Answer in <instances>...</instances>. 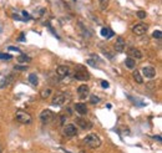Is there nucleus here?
<instances>
[{
	"label": "nucleus",
	"mask_w": 162,
	"mask_h": 153,
	"mask_svg": "<svg viewBox=\"0 0 162 153\" xmlns=\"http://www.w3.org/2000/svg\"><path fill=\"white\" fill-rule=\"evenodd\" d=\"M87 63H89V65H91V66H96V63L92 60H87Z\"/></svg>",
	"instance_id": "2f4dec72"
},
{
	"label": "nucleus",
	"mask_w": 162,
	"mask_h": 153,
	"mask_svg": "<svg viewBox=\"0 0 162 153\" xmlns=\"http://www.w3.org/2000/svg\"><path fill=\"white\" fill-rule=\"evenodd\" d=\"M125 65H126L130 70H133L135 66H136V61L132 59V57H127V59L125 60Z\"/></svg>",
	"instance_id": "dca6fc26"
},
{
	"label": "nucleus",
	"mask_w": 162,
	"mask_h": 153,
	"mask_svg": "<svg viewBox=\"0 0 162 153\" xmlns=\"http://www.w3.org/2000/svg\"><path fill=\"white\" fill-rule=\"evenodd\" d=\"M56 74H57V76H60V77H66V76L70 75V68L67 66H64V65L57 66Z\"/></svg>",
	"instance_id": "ddd939ff"
},
{
	"label": "nucleus",
	"mask_w": 162,
	"mask_h": 153,
	"mask_svg": "<svg viewBox=\"0 0 162 153\" xmlns=\"http://www.w3.org/2000/svg\"><path fill=\"white\" fill-rule=\"evenodd\" d=\"M15 70H20V71H24L25 67H24V66H15Z\"/></svg>",
	"instance_id": "473e14b6"
},
{
	"label": "nucleus",
	"mask_w": 162,
	"mask_h": 153,
	"mask_svg": "<svg viewBox=\"0 0 162 153\" xmlns=\"http://www.w3.org/2000/svg\"><path fill=\"white\" fill-rule=\"evenodd\" d=\"M142 74H144V76L147 79H153L155 76H156V68L152 66H145L142 68Z\"/></svg>",
	"instance_id": "1a4fd4ad"
},
{
	"label": "nucleus",
	"mask_w": 162,
	"mask_h": 153,
	"mask_svg": "<svg viewBox=\"0 0 162 153\" xmlns=\"http://www.w3.org/2000/svg\"><path fill=\"white\" fill-rule=\"evenodd\" d=\"M152 36L155 37V39H157V40H161V37H162V33H161L160 30H156V31H155V33L152 34Z\"/></svg>",
	"instance_id": "b1692460"
},
{
	"label": "nucleus",
	"mask_w": 162,
	"mask_h": 153,
	"mask_svg": "<svg viewBox=\"0 0 162 153\" xmlns=\"http://www.w3.org/2000/svg\"><path fill=\"white\" fill-rule=\"evenodd\" d=\"M132 76H133V79H135V81L137 82V84H142V82H144V79H142L140 71H137V70H135L133 74H132Z\"/></svg>",
	"instance_id": "a211bd4d"
},
{
	"label": "nucleus",
	"mask_w": 162,
	"mask_h": 153,
	"mask_svg": "<svg viewBox=\"0 0 162 153\" xmlns=\"http://www.w3.org/2000/svg\"><path fill=\"white\" fill-rule=\"evenodd\" d=\"M54 117H55V114H54V112L51 110H44L40 113V121H41V123H44V125L51 123L54 121Z\"/></svg>",
	"instance_id": "7ed1b4c3"
},
{
	"label": "nucleus",
	"mask_w": 162,
	"mask_h": 153,
	"mask_svg": "<svg viewBox=\"0 0 162 153\" xmlns=\"http://www.w3.org/2000/svg\"><path fill=\"white\" fill-rule=\"evenodd\" d=\"M65 101H66V96H65L64 92H56L53 97V101H51V103L54 106H61L65 103Z\"/></svg>",
	"instance_id": "0eeeda50"
},
{
	"label": "nucleus",
	"mask_w": 162,
	"mask_h": 153,
	"mask_svg": "<svg viewBox=\"0 0 162 153\" xmlns=\"http://www.w3.org/2000/svg\"><path fill=\"white\" fill-rule=\"evenodd\" d=\"M153 138H155V139H157V141H158V142L161 141V136H155Z\"/></svg>",
	"instance_id": "f704fd0d"
},
{
	"label": "nucleus",
	"mask_w": 162,
	"mask_h": 153,
	"mask_svg": "<svg viewBox=\"0 0 162 153\" xmlns=\"http://www.w3.org/2000/svg\"><path fill=\"white\" fill-rule=\"evenodd\" d=\"M101 35L103 36V37H106V39H110L112 35H114V33L111 30H110L108 28H102L101 29Z\"/></svg>",
	"instance_id": "f3484780"
},
{
	"label": "nucleus",
	"mask_w": 162,
	"mask_h": 153,
	"mask_svg": "<svg viewBox=\"0 0 162 153\" xmlns=\"http://www.w3.org/2000/svg\"><path fill=\"white\" fill-rule=\"evenodd\" d=\"M24 40H25V35H24V34H21V35H20V37H19V41H24Z\"/></svg>",
	"instance_id": "72a5a7b5"
},
{
	"label": "nucleus",
	"mask_w": 162,
	"mask_h": 153,
	"mask_svg": "<svg viewBox=\"0 0 162 153\" xmlns=\"http://www.w3.org/2000/svg\"><path fill=\"white\" fill-rule=\"evenodd\" d=\"M74 108H75V111L80 114H86L89 112L87 106H86V103H84V102H77V103H75Z\"/></svg>",
	"instance_id": "f8f14e48"
},
{
	"label": "nucleus",
	"mask_w": 162,
	"mask_h": 153,
	"mask_svg": "<svg viewBox=\"0 0 162 153\" xmlns=\"http://www.w3.org/2000/svg\"><path fill=\"white\" fill-rule=\"evenodd\" d=\"M90 102H91V103H99L100 102V97L99 96H96V95H91V96H90Z\"/></svg>",
	"instance_id": "4be33fe9"
},
{
	"label": "nucleus",
	"mask_w": 162,
	"mask_h": 153,
	"mask_svg": "<svg viewBox=\"0 0 162 153\" xmlns=\"http://www.w3.org/2000/svg\"><path fill=\"white\" fill-rule=\"evenodd\" d=\"M15 119L18 121L19 123H23V125H30L32 122V117L31 114L25 112L23 110H18L15 113Z\"/></svg>",
	"instance_id": "f03ea898"
},
{
	"label": "nucleus",
	"mask_w": 162,
	"mask_h": 153,
	"mask_svg": "<svg viewBox=\"0 0 162 153\" xmlns=\"http://www.w3.org/2000/svg\"><path fill=\"white\" fill-rule=\"evenodd\" d=\"M29 82L31 85H34V86H36L39 84V79H37L36 74H30L29 75Z\"/></svg>",
	"instance_id": "aec40b11"
},
{
	"label": "nucleus",
	"mask_w": 162,
	"mask_h": 153,
	"mask_svg": "<svg viewBox=\"0 0 162 153\" xmlns=\"http://www.w3.org/2000/svg\"><path fill=\"white\" fill-rule=\"evenodd\" d=\"M9 50H11V51H16V52H20V50H19L18 47H15V46H9Z\"/></svg>",
	"instance_id": "7c9ffc66"
},
{
	"label": "nucleus",
	"mask_w": 162,
	"mask_h": 153,
	"mask_svg": "<svg viewBox=\"0 0 162 153\" xmlns=\"http://www.w3.org/2000/svg\"><path fill=\"white\" fill-rule=\"evenodd\" d=\"M67 119V114L66 113H62V114H60V123L61 125H64L65 123V121Z\"/></svg>",
	"instance_id": "a878e982"
},
{
	"label": "nucleus",
	"mask_w": 162,
	"mask_h": 153,
	"mask_svg": "<svg viewBox=\"0 0 162 153\" xmlns=\"http://www.w3.org/2000/svg\"><path fill=\"white\" fill-rule=\"evenodd\" d=\"M31 61V59L29 56H26V55H20L18 57V62L19 63H28V62H30Z\"/></svg>",
	"instance_id": "412c9836"
},
{
	"label": "nucleus",
	"mask_w": 162,
	"mask_h": 153,
	"mask_svg": "<svg viewBox=\"0 0 162 153\" xmlns=\"http://www.w3.org/2000/svg\"><path fill=\"white\" fill-rule=\"evenodd\" d=\"M100 6L102 10H106L108 6V0H100Z\"/></svg>",
	"instance_id": "5701e85b"
},
{
	"label": "nucleus",
	"mask_w": 162,
	"mask_h": 153,
	"mask_svg": "<svg viewBox=\"0 0 162 153\" xmlns=\"http://www.w3.org/2000/svg\"><path fill=\"white\" fill-rule=\"evenodd\" d=\"M76 125L80 127L81 130H91L92 128V122L89 121L86 118H82V117H77L76 118Z\"/></svg>",
	"instance_id": "423d86ee"
},
{
	"label": "nucleus",
	"mask_w": 162,
	"mask_h": 153,
	"mask_svg": "<svg viewBox=\"0 0 162 153\" xmlns=\"http://www.w3.org/2000/svg\"><path fill=\"white\" fill-rule=\"evenodd\" d=\"M90 77L89 72L86 70H84L81 66H79L75 70V74H74V79L75 80H79V81H87Z\"/></svg>",
	"instance_id": "20e7f679"
},
{
	"label": "nucleus",
	"mask_w": 162,
	"mask_h": 153,
	"mask_svg": "<svg viewBox=\"0 0 162 153\" xmlns=\"http://www.w3.org/2000/svg\"><path fill=\"white\" fill-rule=\"evenodd\" d=\"M137 17H139V19H146V11L139 10V11H137Z\"/></svg>",
	"instance_id": "393cba45"
},
{
	"label": "nucleus",
	"mask_w": 162,
	"mask_h": 153,
	"mask_svg": "<svg viewBox=\"0 0 162 153\" xmlns=\"http://www.w3.org/2000/svg\"><path fill=\"white\" fill-rule=\"evenodd\" d=\"M0 153H1V146H0Z\"/></svg>",
	"instance_id": "c9c22d12"
},
{
	"label": "nucleus",
	"mask_w": 162,
	"mask_h": 153,
	"mask_svg": "<svg viewBox=\"0 0 162 153\" xmlns=\"http://www.w3.org/2000/svg\"><path fill=\"white\" fill-rule=\"evenodd\" d=\"M89 92H90V88H89L87 85H81V86H79V88H77V95H79V97L81 100L86 98L89 96Z\"/></svg>",
	"instance_id": "9d476101"
},
{
	"label": "nucleus",
	"mask_w": 162,
	"mask_h": 153,
	"mask_svg": "<svg viewBox=\"0 0 162 153\" xmlns=\"http://www.w3.org/2000/svg\"><path fill=\"white\" fill-rule=\"evenodd\" d=\"M127 54H128V57H132V59H141V57H142L141 51L139 49H135V47L130 49L127 51Z\"/></svg>",
	"instance_id": "4468645a"
},
{
	"label": "nucleus",
	"mask_w": 162,
	"mask_h": 153,
	"mask_svg": "<svg viewBox=\"0 0 162 153\" xmlns=\"http://www.w3.org/2000/svg\"><path fill=\"white\" fill-rule=\"evenodd\" d=\"M50 95H51V88H44L40 92V97L43 100H46V98H49Z\"/></svg>",
	"instance_id": "6ab92c4d"
},
{
	"label": "nucleus",
	"mask_w": 162,
	"mask_h": 153,
	"mask_svg": "<svg viewBox=\"0 0 162 153\" xmlns=\"http://www.w3.org/2000/svg\"><path fill=\"white\" fill-rule=\"evenodd\" d=\"M21 14H23V16H24L25 19H26V21H28V20H29V19H30V16H29V14H28V12H26V11H23V12H21Z\"/></svg>",
	"instance_id": "c756f323"
},
{
	"label": "nucleus",
	"mask_w": 162,
	"mask_h": 153,
	"mask_svg": "<svg viewBox=\"0 0 162 153\" xmlns=\"http://www.w3.org/2000/svg\"><path fill=\"white\" fill-rule=\"evenodd\" d=\"M62 133L66 137H75L77 135V128H76V126L73 125V123L65 125L64 126V130H62Z\"/></svg>",
	"instance_id": "39448f33"
},
{
	"label": "nucleus",
	"mask_w": 162,
	"mask_h": 153,
	"mask_svg": "<svg viewBox=\"0 0 162 153\" xmlns=\"http://www.w3.org/2000/svg\"><path fill=\"white\" fill-rule=\"evenodd\" d=\"M84 143L86 146H89L90 148H99L101 146V138L99 135H96V133H90L87 135L85 138H84Z\"/></svg>",
	"instance_id": "f257e3e1"
},
{
	"label": "nucleus",
	"mask_w": 162,
	"mask_h": 153,
	"mask_svg": "<svg viewBox=\"0 0 162 153\" xmlns=\"http://www.w3.org/2000/svg\"><path fill=\"white\" fill-rule=\"evenodd\" d=\"M101 86H102L103 88H107L110 85H108V82H107V81H102V82H101Z\"/></svg>",
	"instance_id": "c85d7f7f"
},
{
	"label": "nucleus",
	"mask_w": 162,
	"mask_h": 153,
	"mask_svg": "<svg viewBox=\"0 0 162 153\" xmlns=\"http://www.w3.org/2000/svg\"><path fill=\"white\" fill-rule=\"evenodd\" d=\"M12 79H14V75H12V74L9 75V76H6V77H4L3 81H1V84H0V88H4L6 86H9L12 82Z\"/></svg>",
	"instance_id": "2eb2a0df"
},
{
	"label": "nucleus",
	"mask_w": 162,
	"mask_h": 153,
	"mask_svg": "<svg viewBox=\"0 0 162 153\" xmlns=\"http://www.w3.org/2000/svg\"><path fill=\"white\" fill-rule=\"evenodd\" d=\"M0 59L10 60V59H11V55H9V54H0Z\"/></svg>",
	"instance_id": "bb28decb"
},
{
	"label": "nucleus",
	"mask_w": 162,
	"mask_h": 153,
	"mask_svg": "<svg viewBox=\"0 0 162 153\" xmlns=\"http://www.w3.org/2000/svg\"><path fill=\"white\" fill-rule=\"evenodd\" d=\"M146 31H147V25L142 24V23H140V24H136L135 26L132 28V33H133L135 35H137V36H142V35H145V34H146Z\"/></svg>",
	"instance_id": "6e6552de"
},
{
	"label": "nucleus",
	"mask_w": 162,
	"mask_h": 153,
	"mask_svg": "<svg viewBox=\"0 0 162 153\" xmlns=\"http://www.w3.org/2000/svg\"><path fill=\"white\" fill-rule=\"evenodd\" d=\"M103 54H105V55H107L110 60H112V59H114V56H112V54H110V52H108V51H107V50H103Z\"/></svg>",
	"instance_id": "cd10ccee"
},
{
	"label": "nucleus",
	"mask_w": 162,
	"mask_h": 153,
	"mask_svg": "<svg viewBox=\"0 0 162 153\" xmlns=\"http://www.w3.org/2000/svg\"><path fill=\"white\" fill-rule=\"evenodd\" d=\"M125 40L122 37H117L115 41V51L116 52H124L125 51Z\"/></svg>",
	"instance_id": "9b49d317"
}]
</instances>
